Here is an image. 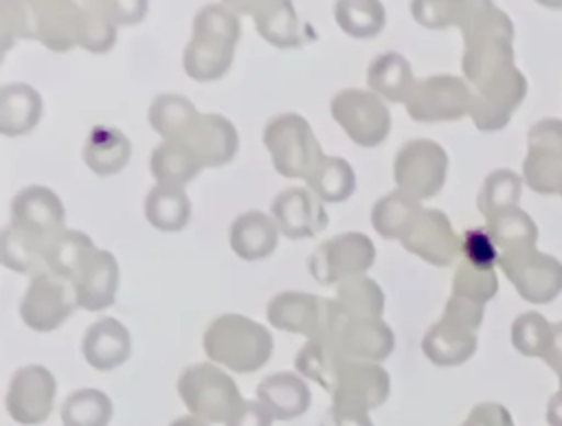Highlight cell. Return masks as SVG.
<instances>
[{
    "label": "cell",
    "mask_w": 562,
    "mask_h": 426,
    "mask_svg": "<svg viewBox=\"0 0 562 426\" xmlns=\"http://www.w3.org/2000/svg\"><path fill=\"white\" fill-rule=\"evenodd\" d=\"M241 26L231 4H204L193 18L191 40L182 53L184 72L200 81L222 79L233 64Z\"/></svg>",
    "instance_id": "obj_1"
},
{
    "label": "cell",
    "mask_w": 562,
    "mask_h": 426,
    "mask_svg": "<svg viewBox=\"0 0 562 426\" xmlns=\"http://www.w3.org/2000/svg\"><path fill=\"white\" fill-rule=\"evenodd\" d=\"M272 343L266 325L235 312L211 321L202 336L206 358L235 373L259 371L270 360Z\"/></svg>",
    "instance_id": "obj_2"
},
{
    "label": "cell",
    "mask_w": 562,
    "mask_h": 426,
    "mask_svg": "<svg viewBox=\"0 0 562 426\" xmlns=\"http://www.w3.org/2000/svg\"><path fill=\"white\" fill-rule=\"evenodd\" d=\"M178 395L189 415L209 424H226L244 402L235 380L215 362H195L182 369Z\"/></svg>",
    "instance_id": "obj_3"
},
{
    "label": "cell",
    "mask_w": 562,
    "mask_h": 426,
    "mask_svg": "<svg viewBox=\"0 0 562 426\" xmlns=\"http://www.w3.org/2000/svg\"><path fill=\"white\" fill-rule=\"evenodd\" d=\"M268 323L277 329L301 334L307 340L327 338L336 343L347 314L334 299H321L310 292L285 290L274 294L266 307Z\"/></svg>",
    "instance_id": "obj_4"
},
{
    "label": "cell",
    "mask_w": 562,
    "mask_h": 426,
    "mask_svg": "<svg viewBox=\"0 0 562 426\" xmlns=\"http://www.w3.org/2000/svg\"><path fill=\"white\" fill-rule=\"evenodd\" d=\"M263 145L277 173L283 178L307 180L325 156L312 125L296 112H281L272 116L263 127Z\"/></svg>",
    "instance_id": "obj_5"
},
{
    "label": "cell",
    "mask_w": 562,
    "mask_h": 426,
    "mask_svg": "<svg viewBox=\"0 0 562 426\" xmlns=\"http://www.w3.org/2000/svg\"><path fill=\"white\" fill-rule=\"evenodd\" d=\"M331 119L360 147H378L391 132V112L375 92L362 88L338 90L329 101Z\"/></svg>",
    "instance_id": "obj_6"
},
{
    "label": "cell",
    "mask_w": 562,
    "mask_h": 426,
    "mask_svg": "<svg viewBox=\"0 0 562 426\" xmlns=\"http://www.w3.org/2000/svg\"><path fill=\"white\" fill-rule=\"evenodd\" d=\"M375 261L373 242L358 231L340 233L331 239H325L307 261L310 274L323 283H342L351 277L364 274Z\"/></svg>",
    "instance_id": "obj_7"
},
{
    "label": "cell",
    "mask_w": 562,
    "mask_h": 426,
    "mask_svg": "<svg viewBox=\"0 0 562 426\" xmlns=\"http://www.w3.org/2000/svg\"><path fill=\"white\" fill-rule=\"evenodd\" d=\"M75 307L79 305L72 281L44 270L31 277L20 301V318L33 332H53L70 318Z\"/></svg>",
    "instance_id": "obj_8"
},
{
    "label": "cell",
    "mask_w": 562,
    "mask_h": 426,
    "mask_svg": "<svg viewBox=\"0 0 562 426\" xmlns=\"http://www.w3.org/2000/svg\"><path fill=\"white\" fill-rule=\"evenodd\" d=\"M446 173V156L441 147L426 138L406 141L393 160V180L397 189L424 200L441 189Z\"/></svg>",
    "instance_id": "obj_9"
},
{
    "label": "cell",
    "mask_w": 562,
    "mask_h": 426,
    "mask_svg": "<svg viewBox=\"0 0 562 426\" xmlns=\"http://www.w3.org/2000/svg\"><path fill=\"white\" fill-rule=\"evenodd\" d=\"M55 393V375L42 365H26L11 375L4 406L13 422L22 426H40L53 413Z\"/></svg>",
    "instance_id": "obj_10"
},
{
    "label": "cell",
    "mask_w": 562,
    "mask_h": 426,
    "mask_svg": "<svg viewBox=\"0 0 562 426\" xmlns=\"http://www.w3.org/2000/svg\"><path fill=\"white\" fill-rule=\"evenodd\" d=\"M389 393L391 378L380 362L345 360L331 389V408H351L369 413L382 406Z\"/></svg>",
    "instance_id": "obj_11"
},
{
    "label": "cell",
    "mask_w": 562,
    "mask_h": 426,
    "mask_svg": "<svg viewBox=\"0 0 562 426\" xmlns=\"http://www.w3.org/2000/svg\"><path fill=\"white\" fill-rule=\"evenodd\" d=\"M66 209L59 195L42 184H31L18 191L11 200L9 224L22 235L46 246V242L64 231Z\"/></svg>",
    "instance_id": "obj_12"
},
{
    "label": "cell",
    "mask_w": 562,
    "mask_h": 426,
    "mask_svg": "<svg viewBox=\"0 0 562 426\" xmlns=\"http://www.w3.org/2000/svg\"><path fill=\"white\" fill-rule=\"evenodd\" d=\"M270 215L288 239H307L327 228V211L305 187H288L279 191L270 204Z\"/></svg>",
    "instance_id": "obj_13"
},
{
    "label": "cell",
    "mask_w": 562,
    "mask_h": 426,
    "mask_svg": "<svg viewBox=\"0 0 562 426\" xmlns=\"http://www.w3.org/2000/svg\"><path fill=\"white\" fill-rule=\"evenodd\" d=\"M180 141L189 145L202 167H222L231 162L239 149L235 125L217 112H200Z\"/></svg>",
    "instance_id": "obj_14"
},
{
    "label": "cell",
    "mask_w": 562,
    "mask_h": 426,
    "mask_svg": "<svg viewBox=\"0 0 562 426\" xmlns=\"http://www.w3.org/2000/svg\"><path fill=\"white\" fill-rule=\"evenodd\" d=\"M119 261L110 250L97 248L72 279L77 305L88 312L105 310L114 303L119 290Z\"/></svg>",
    "instance_id": "obj_15"
},
{
    "label": "cell",
    "mask_w": 562,
    "mask_h": 426,
    "mask_svg": "<svg viewBox=\"0 0 562 426\" xmlns=\"http://www.w3.org/2000/svg\"><path fill=\"white\" fill-rule=\"evenodd\" d=\"M239 11L255 20L257 33L274 48H299L305 44L303 26L292 2L268 0V2H237Z\"/></svg>",
    "instance_id": "obj_16"
},
{
    "label": "cell",
    "mask_w": 562,
    "mask_h": 426,
    "mask_svg": "<svg viewBox=\"0 0 562 426\" xmlns=\"http://www.w3.org/2000/svg\"><path fill=\"white\" fill-rule=\"evenodd\" d=\"M81 354L97 371H112L127 362L132 354V336L121 321L112 316L99 318L86 329Z\"/></svg>",
    "instance_id": "obj_17"
},
{
    "label": "cell",
    "mask_w": 562,
    "mask_h": 426,
    "mask_svg": "<svg viewBox=\"0 0 562 426\" xmlns=\"http://www.w3.org/2000/svg\"><path fill=\"white\" fill-rule=\"evenodd\" d=\"M349 360L382 362L395 347V334L382 318H345L336 336Z\"/></svg>",
    "instance_id": "obj_18"
},
{
    "label": "cell",
    "mask_w": 562,
    "mask_h": 426,
    "mask_svg": "<svg viewBox=\"0 0 562 426\" xmlns=\"http://www.w3.org/2000/svg\"><path fill=\"white\" fill-rule=\"evenodd\" d=\"M33 40L59 53L79 46V2L48 0L33 2Z\"/></svg>",
    "instance_id": "obj_19"
},
{
    "label": "cell",
    "mask_w": 562,
    "mask_h": 426,
    "mask_svg": "<svg viewBox=\"0 0 562 426\" xmlns=\"http://www.w3.org/2000/svg\"><path fill=\"white\" fill-rule=\"evenodd\" d=\"M279 235L281 231L272 215L263 211H246L233 220L228 242L239 259L257 261L270 257L277 250Z\"/></svg>",
    "instance_id": "obj_20"
},
{
    "label": "cell",
    "mask_w": 562,
    "mask_h": 426,
    "mask_svg": "<svg viewBox=\"0 0 562 426\" xmlns=\"http://www.w3.org/2000/svg\"><path fill=\"white\" fill-rule=\"evenodd\" d=\"M257 400L270 411L279 422L301 417L312 402V393L305 380L292 371H279L263 378L257 384Z\"/></svg>",
    "instance_id": "obj_21"
},
{
    "label": "cell",
    "mask_w": 562,
    "mask_h": 426,
    "mask_svg": "<svg viewBox=\"0 0 562 426\" xmlns=\"http://www.w3.org/2000/svg\"><path fill=\"white\" fill-rule=\"evenodd\" d=\"M402 246L430 264L443 266L454 257L457 239L452 237L443 213L424 209L408 235L402 239Z\"/></svg>",
    "instance_id": "obj_22"
},
{
    "label": "cell",
    "mask_w": 562,
    "mask_h": 426,
    "mask_svg": "<svg viewBox=\"0 0 562 426\" xmlns=\"http://www.w3.org/2000/svg\"><path fill=\"white\" fill-rule=\"evenodd\" d=\"M86 167L97 176H114L123 171L132 158V141L116 127L94 125L81 149Z\"/></svg>",
    "instance_id": "obj_23"
},
{
    "label": "cell",
    "mask_w": 562,
    "mask_h": 426,
    "mask_svg": "<svg viewBox=\"0 0 562 426\" xmlns=\"http://www.w3.org/2000/svg\"><path fill=\"white\" fill-rule=\"evenodd\" d=\"M40 116L42 97L33 86L15 81L0 88V132L4 136L31 134Z\"/></svg>",
    "instance_id": "obj_24"
},
{
    "label": "cell",
    "mask_w": 562,
    "mask_h": 426,
    "mask_svg": "<svg viewBox=\"0 0 562 426\" xmlns=\"http://www.w3.org/2000/svg\"><path fill=\"white\" fill-rule=\"evenodd\" d=\"M367 83L371 92L393 103H406L415 88L408 59L395 51L380 53L371 59L367 66Z\"/></svg>",
    "instance_id": "obj_25"
},
{
    "label": "cell",
    "mask_w": 562,
    "mask_h": 426,
    "mask_svg": "<svg viewBox=\"0 0 562 426\" xmlns=\"http://www.w3.org/2000/svg\"><path fill=\"white\" fill-rule=\"evenodd\" d=\"M97 250L92 237L77 228H64L44 246V266L48 272L72 281L83 261Z\"/></svg>",
    "instance_id": "obj_26"
},
{
    "label": "cell",
    "mask_w": 562,
    "mask_h": 426,
    "mask_svg": "<svg viewBox=\"0 0 562 426\" xmlns=\"http://www.w3.org/2000/svg\"><path fill=\"white\" fill-rule=\"evenodd\" d=\"M202 169L198 156L182 141H162L149 156V171L154 180L165 187L184 189Z\"/></svg>",
    "instance_id": "obj_27"
},
{
    "label": "cell",
    "mask_w": 562,
    "mask_h": 426,
    "mask_svg": "<svg viewBox=\"0 0 562 426\" xmlns=\"http://www.w3.org/2000/svg\"><path fill=\"white\" fill-rule=\"evenodd\" d=\"M422 211L424 209L413 195L404 193L402 189H393L391 193L378 198V202L373 204L371 224L375 233L382 235L384 239L402 242L413 228V224L417 222V217L422 215Z\"/></svg>",
    "instance_id": "obj_28"
},
{
    "label": "cell",
    "mask_w": 562,
    "mask_h": 426,
    "mask_svg": "<svg viewBox=\"0 0 562 426\" xmlns=\"http://www.w3.org/2000/svg\"><path fill=\"white\" fill-rule=\"evenodd\" d=\"M345 360L349 358L342 354L338 343L327 338H316V340H307L301 347V351L294 358V367L299 375L314 380L318 386L331 393L336 375Z\"/></svg>",
    "instance_id": "obj_29"
},
{
    "label": "cell",
    "mask_w": 562,
    "mask_h": 426,
    "mask_svg": "<svg viewBox=\"0 0 562 426\" xmlns=\"http://www.w3.org/2000/svg\"><path fill=\"white\" fill-rule=\"evenodd\" d=\"M147 222L162 233H178L189 224L191 202L184 189L156 184L145 198Z\"/></svg>",
    "instance_id": "obj_30"
},
{
    "label": "cell",
    "mask_w": 562,
    "mask_h": 426,
    "mask_svg": "<svg viewBox=\"0 0 562 426\" xmlns=\"http://www.w3.org/2000/svg\"><path fill=\"white\" fill-rule=\"evenodd\" d=\"M305 182L318 200L331 204L349 200L356 191L353 167L340 156H323Z\"/></svg>",
    "instance_id": "obj_31"
},
{
    "label": "cell",
    "mask_w": 562,
    "mask_h": 426,
    "mask_svg": "<svg viewBox=\"0 0 562 426\" xmlns=\"http://www.w3.org/2000/svg\"><path fill=\"white\" fill-rule=\"evenodd\" d=\"M198 114V108L184 94H158L151 101L147 116L162 141H180Z\"/></svg>",
    "instance_id": "obj_32"
},
{
    "label": "cell",
    "mask_w": 562,
    "mask_h": 426,
    "mask_svg": "<svg viewBox=\"0 0 562 426\" xmlns=\"http://www.w3.org/2000/svg\"><path fill=\"white\" fill-rule=\"evenodd\" d=\"M334 301L349 318H382L384 312L382 288L364 274L338 283Z\"/></svg>",
    "instance_id": "obj_33"
},
{
    "label": "cell",
    "mask_w": 562,
    "mask_h": 426,
    "mask_svg": "<svg viewBox=\"0 0 562 426\" xmlns=\"http://www.w3.org/2000/svg\"><path fill=\"white\" fill-rule=\"evenodd\" d=\"M334 18L356 40L375 37L386 24L384 4L378 0H340L334 4Z\"/></svg>",
    "instance_id": "obj_34"
},
{
    "label": "cell",
    "mask_w": 562,
    "mask_h": 426,
    "mask_svg": "<svg viewBox=\"0 0 562 426\" xmlns=\"http://www.w3.org/2000/svg\"><path fill=\"white\" fill-rule=\"evenodd\" d=\"M454 83L450 77H428L419 83H415L408 101H406V112L415 121H437V119H448L454 116L452 105H450V90Z\"/></svg>",
    "instance_id": "obj_35"
},
{
    "label": "cell",
    "mask_w": 562,
    "mask_h": 426,
    "mask_svg": "<svg viewBox=\"0 0 562 426\" xmlns=\"http://www.w3.org/2000/svg\"><path fill=\"white\" fill-rule=\"evenodd\" d=\"M112 400L99 389H79L61 404L64 426H108L112 419Z\"/></svg>",
    "instance_id": "obj_36"
},
{
    "label": "cell",
    "mask_w": 562,
    "mask_h": 426,
    "mask_svg": "<svg viewBox=\"0 0 562 426\" xmlns=\"http://www.w3.org/2000/svg\"><path fill=\"white\" fill-rule=\"evenodd\" d=\"M0 261L13 272L33 277L46 270L44 246L15 231L11 224H7L0 235Z\"/></svg>",
    "instance_id": "obj_37"
},
{
    "label": "cell",
    "mask_w": 562,
    "mask_h": 426,
    "mask_svg": "<svg viewBox=\"0 0 562 426\" xmlns=\"http://www.w3.org/2000/svg\"><path fill=\"white\" fill-rule=\"evenodd\" d=\"M79 46L90 53H108L116 42V22L103 2H79Z\"/></svg>",
    "instance_id": "obj_38"
},
{
    "label": "cell",
    "mask_w": 562,
    "mask_h": 426,
    "mask_svg": "<svg viewBox=\"0 0 562 426\" xmlns=\"http://www.w3.org/2000/svg\"><path fill=\"white\" fill-rule=\"evenodd\" d=\"M463 253L470 266L487 268L494 261V244L483 231H468L463 235Z\"/></svg>",
    "instance_id": "obj_39"
},
{
    "label": "cell",
    "mask_w": 562,
    "mask_h": 426,
    "mask_svg": "<svg viewBox=\"0 0 562 426\" xmlns=\"http://www.w3.org/2000/svg\"><path fill=\"white\" fill-rule=\"evenodd\" d=\"M274 417L259 400H244L224 426H272Z\"/></svg>",
    "instance_id": "obj_40"
},
{
    "label": "cell",
    "mask_w": 562,
    "mask_h": 426,
    "mask_svg": "<svg viewBox=\"0 0 562 426\" xmlns=\"http://www.w3.org/2000/svg\"><path fill=\"white\" fill-rule=\"evenodd\" d=\"M105 11L110 13V18L116 22V24H136L138 20L145 18L147 13V2H103Z\"/></svg>",
    "instance_id": "obj_41"
},
{
    "label": "cell",
    "mask_w": 562,
    "mask_h": 426,
    "mask_svg": "<svg viewBox=\"0 0 562 426\" xmlns=\"http://www.w3.org/2000/svg\"><path fill=\"white\" fill-rule=\"evenodd\" d=\"M329 417L334 426H373L367 411H351V408H329Z\"/></svg>",
    "instance_id": "obj_42"
},
{
    "label": "cell",
    "mask_w": 562,
    "mask_h": 426,
    "mask_svg": "<svg viewBox=\"0 0 562 426\" xmlns=\"http://www.w3.org/2000/svg\"><path fill=\"white\" fill-rule=\"evenodd\" d=\"M169 426H209V422L195 417V415H182L178 419H173Z\"/></svg>",
    "instance_id": "obj_43"
}]
</instances>
